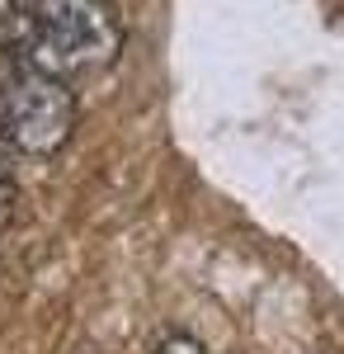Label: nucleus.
<instances>
[{
    "label": "nucleus",
    "mask_w": 344,
    "mask_h": 354,
    "mask_svg": "<svg viewBox=\"0 0 344 354\" xmlns=\"http://www.w3.org/2000/svg\"><path fill=\"white\" fill-rule=\"evenodd\" d=\"M15 5H19V0H0V28L15 19Z\"/></svg>",
    "instance_id": "20e7f679"
},
{
    "label": "nucleus",
    "mask_w": 344,
    "mask_h": 354,
    "mask_svg": "<svg viewBox=\"0 0 344 354\" xmlns=\"http://www.w3.org/2000/svg\"><path fill=\"white\" fill-rule=\"evenodd\" d=\"M156 354H208L193 335H184V330H165L156 340Z\"/></svg>",
    "instance_id": "7ed1b4c3"
},
{
    "label": "nucleus",
    "mask_w": 344,
    "mask_h": 354,
    "mask_svg": "<svg viewBox=\"0 0 344 354\" xmlns=\"http://www.w3.org/2000/svg\"><path fill=\"white\" fill-rule=\"evenodd\" d=\"M76 133V95L61 81L24 71L0 90V142L24 156H52Z\"/></svg>",
    "instance_id": "f03ea898"
},
{
    "label": "nucleus",
    "mask_w": 344,
    "mask_h": 354,
    "mask_svg": "<svg viewBox=\"0 0 344 354\" xmlns=\"http://www.w3.org/2000/svg\"><path fill=\"white\" fill-rule=\"evenodd\" d=\"M0 194H5V161H0Z\"/></svg>",
    "instance_id": "39448f33"
},
{
    "label": "nucleus",
    "mask_w": 344,
    "mask_h": 354,
    "mask_svg": "<svg viewBox=\"0 0 344 354\" xmlns=\"http://www.w3.org/2000/svg\"><path fill=\"white\" fill-rule=\"evenodd\" d=\"M123 48V24L108 0H33L24 24V71L76 81L108 66Z\"/></svg>",
    "instance_id": "f257e3e1"
}]
</instances>
